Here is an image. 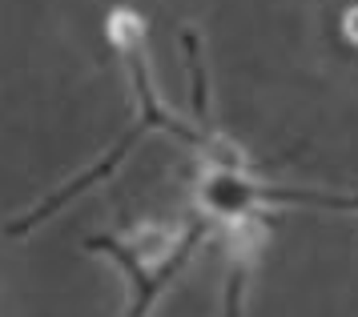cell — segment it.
<instances>
[{
    "mask_svg": "<svg viewBox=\"0 0 358 317\" xmlns=\"http://www.w3.org/2000/svg\"><path fill=\"white\" fill-rule=\"evenodd\" d=\"M133 77H137V93H141V96H137V105H141V121H137V125H133L129 133H125V137H121V141H117L113 149H109V153H105V161H101V165H93L89 173H81L77 181H73V185H65L61 193H52L49 201H45V205H36L33 213H29V217H20V221H13V233H29V229H33L36 221H45L49 213H57V209L65 205V201H73L77 193H85L89 185H97V181H105V177L113 173L117 165H121V157H125V153H129L133 145H137L141 137H145L149 128H165V125H173V117H169L165 109H157V96H153V89H149L141 45H137V57H133Z\"/></svg>",
    "mask_w": 358,
    "mask_h": 317,
    "instance_id": "obj_1",
    "label": "cell"
},
{
    "mask_svg": "<svg viewBox=\"0 0 358 317\" xmlns=\"http://www.w3.org/2000/svg\"><path fill=\"white\" fill-rule=\"evenodd\" d=\"M342 29H346V36H350V40H358V8H350V13H346Z\"/></svg>",
    "mask_w": 358,
    "mask_h": 317,
    "instance_id": "obj_2",
    "label": "cell"
}]
</instances>
